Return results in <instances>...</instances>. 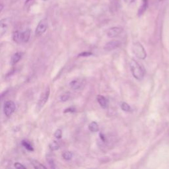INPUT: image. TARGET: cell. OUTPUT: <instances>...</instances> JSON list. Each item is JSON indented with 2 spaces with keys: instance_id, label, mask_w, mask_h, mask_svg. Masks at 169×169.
Returning a JSON list of instances; mask_svg holds the SVG:
<instances>
[{
  "instance_id": "6da1fadb",
  "label": "cell",
  "mask_w": 169,
  "mask_h": 169,
  "mask_svg": "<svg viewBox=\"0 0 169 169\" xmlns=\"http://www.w3.org/2000/svg\"><path fill=\"white\" fill-rule=\"evenodd\" d=\"M130 68L133 76L136 79L141 80L143 79L145 71L136 60H131L130 61Z\"/></svg>"
},
{
  "instance_id": "7a4b0ae2",
  "label": "cell",
  "mask_w": 169,
  "mask_h": 169,
  "mask_svg": "<svg viewBox=\"0 0 169 169\" xmlns=\"http://www.w3.org/2000/svg\"><path fill=\"white\" fill-rule=\"evenodd\" d=\"M50 95V87H46V89L44 90L42 94L40 96V98L38 99V103L37 104V110L39 112L40 110H41L42 108L47 103V101L49 99V96Z\"/></svg>"
},
{
  "instance_id": "3957f363",
  "label": "cell",
  "mask_w": 169,
  "mask_h": 169,
  "mask_svg": "<svg viewBox=\"0 0 169 169\" xmlns=\"http://www.w3.org/2000/svg\"><path fill=\"white\" fill-rule=\"evenodd\" d=\"M132 49L133 53H134L135 55L138 57V58L141 60H144L145 58L147 56L146 51L141 44L139 42L134 43L133 45Z\"/></svg>"
},
{
  "instance_id": "277c9868",
  "label": "cell",
  "mask_w": 169,
  "mask_h": 169,
  "mask_svg": "<svg viewBox=\"0 0 169 169\" xmlns=\"http://www.w3.org/2000/svg\"><path fill=\"white\" fill-rule=\"evenodd\" d=\"M48 29V20L43 19L39 22L37 27L35 30V35L37 37H41L46 32Z\"/></svg>"
},
{
  "instance_id": "5b68a950",
  "label": "cell",
  "mask_w": 169,
  "mask_h": 169,
  "mask_svg": "<svg viewBox=\"0 0 169 169\" xmlns=\"http://www.w3.org/2000/svg\"><path fill=\"white\" fill-rule=\"evenodd\" d=\"M16 108L15 104L13 101L8 100L6 102L3 106V112L7 117H10L15 112Z\"/></svg>"
},
{
  "instance_id": "8992f818",
  "label": "cell",
  "mask_w": 169,
  "mask_h": 169,
  "mask_svg": "<svg viewBox=\"0 0 169 169\" xmlns=\"http://www.w3.org/2000/svg\"><path fill=\"white\" fill-rule=\"evenodd\" d=\"M10 25V19L4 18L0 21V38L6 33Z\"/></svg>"
},
{
  "instance_id": "52a82bcc",
  "label": "cell",
  "mask_w": 169,
  "mask_h": 169,
  "mask_svg": "<svg viewBox=\"0 0 169 169\" xmlns=\"http://www.w3.org/2000/svg\"><path fill=\"white\" fill-rule=\"evenodd\" d=\"M123 31V29L120 26H115V27L110 28L107 32V36L110 38H114L120 34Z\"/></svg>"
},
{
  "instance_id": "ba28073f",
  "label": "cell",
  "mask_w": 169,
  "mask_h": 169,
  "mask_svg": "<svg viewBox=\"0 0 169 169\" xmlns=\"http://www.w3.org/2000/svg\"><path fill=\"white\" fill-rule=\"evenodd\" d=\"M120 42L118 41H112L106 44V45L104 46V49L107 51L112 50L116 48H118L120 46Z\"/></svg>"
},
{
  "instance_id": "9c48e42d",
  "label": "cell",
  "mask_w": 169,
  "mask_h": 169,
  "mask_svg": "<svg viewBox=\"0 0 169 169\" xmlns=\"http://www.w3.org/2000/svg\"><path fill=\"white\" fill-rule=\"evenodd\" d=\"M83 85V82L79 79H75L70 82L69 86L73 90H79L81 88Z\"/></svg>"
},
{
  "instance_id": "30bf717a",
  "label": "cell",
  "mask_w": 169,
  "mask_h": 169,
  "mask_svg": "<svg viewBox=\"0 0 169 169\" xmlns=\"http://www.w3.org/2000/svg\"><path fill=\"white\" fill-rule=\"evenodd\" d=\"M23 54L21 52H18L15 53L11 57V63L12 65H15L16 64L18 63V62L21 60L22 57H23Z\"/></svg>"
},
{
  "instance_id": "8fae6325",
  "label": "cell",
  "mask_w": 169,
  "mask_h": 169,
  "mask_svg": "<svg viewBox=\"0 0 169 169\" xmlns=\"http://www.w3.org/2000/svg\"><path fill=\"white\" fill-rule=\"evenodd\" d=\"M30 37V30L26 29L23 32H21L22 42H28Z\"/></svg>"
},
{
  "instance_id": "7c38bea8",
  "label": "cell",
  "mask_w": 169,
  "mask_h": 169,
  "mask_svg": "<svg viewBox=\"0 0 169 169\" xmlns=\"http://www.w3.org/2000/svg\"><path fill=\"white\" fill-rule=\"evenodd\" d=\"M13 40L16 43L20 44L22 42L21 38V32L19 30H15L13 33Z\"/></svg>"
},
{
  "instance_id": "4fadbf2b",
  "label": "cell",
  "mask_w": 169,
  "mask_h": 169,
  "mask_svg": "<svg viewBox=\"0 0 169 169\" xmlns=\"http://www.w3.org/2000/svg\"><path fill=\"white\" fill-rule=\"evenodd\" d=\"M97 100L99 102V103L102 108H105L107 107V100H106L104 96L102 95H99L97 96Z\"/></svg>"
},
{
  "instance_id": "5bb4252c",
  "label": "cell",
  "mask_w": 169,
  "mask_h": 169,
  "mask_svg": "<svg viewBox=\"0 0 169 169\" xmlns=\"http://www.w3.org/2000/svg\"><path fill=\"white\" fill-rule=\"evenodd\" d=\"M30 161L31 164H32L34 168H36V169H42V168L46 169V167L45 166L43 165V164H41L39 161H37V160L30 159Z\"/></svg>"
},
{
  "instance_id": "9a60e30c",
  "label": "cell",
  "mask_w": 169,
  "mask_h": 169,
  "mask_svg": "<svg viewBox=\"0 0 169 169\" xmlns=\"http://www.w3.org/2000/svg\"><path fill=\"white\" fill-rule=\"evenodd\" d=\"M148 7V2L147 0H143V4H142L141 6L140 7L139 11H138V15L141 16L143 14L145 11H146L147 8Z\"/></svg>"
},
{
  "instance_id": "2e32d148",
  "label": "cell",
  "mask_w": 169,
  "mask_h": 169,
  "mask_svg": "<svg viewBox=\"0 0 169 169\" xmlns=\"http://www.w3.org/2000/svg\"><path fill=\"white\" fill-rule=\"evenodd\" d=\"M22 145H23V146L26 149H27L29 151H34L33 146L32 145V144H31L29 141L23 140V141H22Z\"/></svg>"
},
{
  "instance_id": "e0dca14e",
  "label": "cell",
  "mask_w": 169,
  "mask_h": 169,
  "mask_svg": "<svg viewBox=\"0 0 169 169\" xmlns=\"http://www.w3.org/2000/svg\"><path fill=\"white\" fill-rule=\"evenodd\" d=\"M88 129L92 132H96L99 131V125L96 122H92L88 125Z\"/></svg>"
},
{
  "instance_id": "ac0fdd59",
  "label": "cell",
  "mask_w": 169,
  "mask_h": 169,
  "mask_svg": "<svg viewBox=\"0 0 169 169\" xmlns=\"http://www.w3.org/2000/svg\"><path fill=\"white\" fill-rule=\"evenodd\" d=\"M60 143L56 141L52 142V143L49 145V147H50V149L53 151L58 150L60 149Z\"/></svg>"
},
{
  "instance_id": "d6986e66",
  "label": "cell",
  "mask_w": 169,
  "mask_h": 169,
  "mask_svg": "<svg viewBox=\"0 0 169 169\" xmlns=\"http://www.w3.org/2000/svg\"><path fill=\"white\" fill-rule=\"evenodd\" d=\"M46 160H47L48 163L49 164V166H50V167L51 168H56L54 159H53V158L51 156H50V155H48V156L47 157Z\"/></svg>"
},
{
  "instance_id": "ffe728a7",
  "label": "cell",
  "mask_w": 169,
  "mask_h": 169,
  "mask_svg": "<svg viewBox=\"0 0 169 169\" xmlns=\"http://www.w3.org/2000/svg\"><path fill=\"white\" fill-rule=\"evenodd\" d=\"M62 157H63V158L65 160L69 161V160H71L73 157V154L72 153V152H70V151H65V152L62 154Z\"/></svg>"
},
{
  "instance_id": "44dd1931",
  "label": "cell",
  "mask_w": 169,
  "mask_h": 169,
  "mask_svg": "<svg viewBox=\"0 0 169 169\" xmlns=\"http://www.w3.org/2000/svg\"><path fill=\"white\" fill-rule=\"evenodd\" d=\"M120 106H121L122 110L124 111H126V112H130V111L131 110L130 106L128 104H127L126 103H122L121 104Z\"/></svg>"
},
{
  "instance_id": "7402d4cb",
  "label": "cell",
  "mask_w": 169,
  "mask_h": 169,
  "mask_svg": "<svg viewBox=\"0 0 169 169\" xmlns=\"http://www.w3.org/2000/svg\"><path fill=\"white\" fill-rule=\"evenodd\" d=\"M70 98V93L69 92H65L64 94L62 95L60 97V99L61 101L65 102L67 100H68Z\"/></svg>"
},
{
  "instance_id": "603a6c76",
  "label": "cell",
  "mask_w": 169,
  "mask_h": 169,
  "mask_svg": "<svg viewBox=\"0 0 169 169\" xmlns=\"http://www.w3.org/2000/svg\"><path fill=\"white\" fill-rule=\"evenodd\" d=\"M54 136L57 139H61L62 136V132L60 129H57V130L54 133Z\"/></svg>"
},
{
  "instance_id": "cb8c5ba5",
  "label": "cell",
  "mask_w": 169,
  "mask_h": 169,
  "mask_svg": "<svg viewBox=\"0 0 169 169\" xmlns=\"http://www.w3.org/2000/svg\"><path fill=\"white\" fill-rule=\"evenodd\" d=\"M14 167L15 168H17V169H26V167L25 166H24L23 164H21L20 163H15L14 164Z\"/></svg>"
},
{
  "instance_id": "d4e9b609",
  "label": "cell",
  "mask_w": 169,
  "mask_h": 169,
  "mask_svg": "<svg viewBox=\"0 0 169 169\" xmlns=\"http://www.w3.org/2000/svg\"><path fill=\"white\" fill-rule=\"evenodd\" d=\"M92 55V53L91 52H82L79 55V56H91Z\"/></svg>"
},
{
  "instance_id": "484cf974",
  "label": "cell",
  "mask_w": 169,
  "mask_h": 169,
  "mask_svg": "<svg viewBox=\"0 0 169 169\" xmlns=\"http://www.w3.org/2000/svg\"><path fill=\"white\" fill-rule=\"evenodd\" d=\"M75 111V108H68V109H66L65 110V112H74Z\"/></svg>"
},
{
  "instance_id": "4316f807",
  "label": "cell",
  "mask_w": 169,
  "mask_h": 169,
  "mask_svg": "<svg viewBox=\"0 0 169 169\" xmlns=\"http://www.w3.org/2000/svg\"><path fill=\"white\" fill-rule=\"evenodd\" d=\"M124 2H125L126 3H132L133 2H134L136 0H124Z\"/></svg>"
},
{
  "instance_id": "83f0119b",
  "label": "cell",
  "mask_w": 169,
  "mask_h": 169,
  "mask_svg": "<svg viewBox=\"0 0 169 169\" xmlns=\"http://www.w3.org/2000/svg\"><path fill=\"white\" fill-rule=\"evenodd\" d=\"M3 8V6L2 4H0V12H1L2 11Z\"/></svg>"
},
{
  "instance_id": "f1b7e54d",
  "label": "cell",
  "mask_w": 169,
  "mask_h": 169,
  "mask_svg": "<svg viewBox=\"0 0 169 169\" xmlns=\"http://www.w3.org/2000/svg\"><path fill=\"white\" fill-rule=\"evenodd\" d=\"M158 1H159V2H161V1H163V0H158Z\"/></svg>"
},
{
  "instance_id": "f546056e",
  "label": "cell",
  "mask_w": 169,
  "mask_h": 169,
  "mask_svg": "<svg viewBox=\"0 0 169 169\" xmlns=\"http://www.w3.org/2000/svg\"><path fill=\"white\" fill-rule=\"evenodd\" d=\"M44 1H46V0H44Z\"/></svg>"
}]
</instances>
